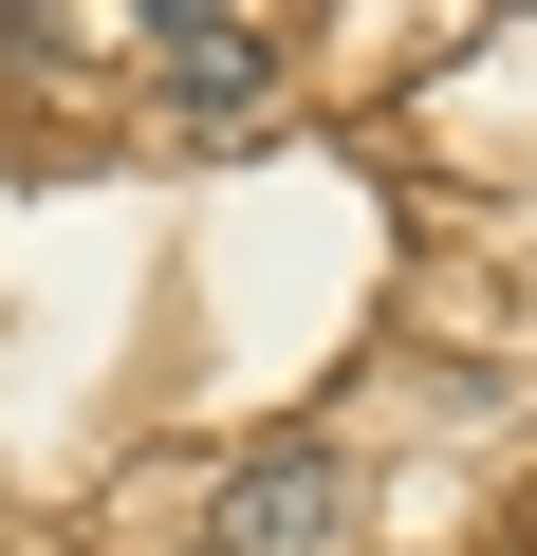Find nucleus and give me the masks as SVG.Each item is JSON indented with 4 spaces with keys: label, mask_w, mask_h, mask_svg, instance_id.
<instances>
[{
    "label": "nucleus",
    "mask_w": 537,
    "mask_h": 556,
    "mask_svg": "<svg viewBox=\"0 0 537 556\" xmlns=\"http://www.w3.org/2000/svg\"><path fill=\"white\" fill-rule=\"evenodd\" d=\"M204 538H222V556H316V538H334V464H316V445H279V464H241Z\"/></svg>",
    "instance_id": "nucleus-1"
},
{
    "label": "nucleus",
    "mask_w": 537,
    "mask_h": 556,
    "mask_svg": "<svg viewBox=\"0 0 537 556\" xmlns=\"http://www.w3.org/2000/svg\"><path fill=\"white\" fill-rule=\"evenodd\" d=\"M167 93H186V112H241V93H259V38H241V20H167Z\"/></svg>",
    "instance_id": "nucleus-2"
}]
</instances>
